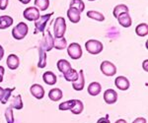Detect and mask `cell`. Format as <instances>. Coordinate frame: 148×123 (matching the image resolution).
Returning <instances> with one entry per match:
<instances>
[{"label": "cell", "instance_id": "37", "mask_svg": "<svg viewBox=\"0 0 148 123\" xmlns=\"http://www.w3.org/2000/svg\"><path fill=\"white\" fill-rule=\"evenodd\" d=\"M4 73H5V69H4V67L3 66H0V83L3 81Z\"/></svg>", "mask_w": 148, "mask_h": 123}, {"label": "cell", "instance_id": "7", "mask_svg": "<svg viewBox=\"0 0 148 123\" xmlns=\"http://www.w3.org/2000/svg\"><path fill=\"white\" fill-rule=\"evenodd\" d=\"M53 41H54V37L51 35V32L47 30V34L44 35V37H42V41H40V44L39 46H40L46 52H47V51L51 50V49L53 48Z\"/></svg>", "mask_w": 148, "mask_h": 123}, {"label": "cell", "instance_id": "20", "mask_svg": "<svg viewBox=\"0 0 148 123\" xmlns=\"http://www.w3.org/2000/svg\"><path fill=\"white\" fill-rule=\"evenodd\" d=\"M13 18L10 16H0V30H5L13 25Z\"/></svg>", "mask_w": 148, "mask_h": 123}, {"label": "cell", "instance_id": "34", "mask_svg": "<svg viewBox=\"0 0 148 123\" xmlns=\"http://www.w3.org/2000/svg\"><path fill=\"white\" fill-rule=\"evenodd\" d=\"M9 0H0V10H5L8 6Z\"/></svg>", "mask_w": 148, "mask_h": 123}, {"label": "cell", "instance_id": "16", "mask_svg": "<svg viewBox=\"0 0 148 123\" xmlns=\"http://www.w3.org/2000/svg\"><path fill=\"white\" fill-rule=\"evenodd\" d=\"M88 94L92 96H96L102 92V86L98 82H92L87 88Z\"/></svg>", "mask_w": 148, "mask_h": 123}, {"label": "cell", "instance_id": "17", "mask_svg": "<svg viewBox=\"0 0 148 123\" xmlns=\"http://www.w3.org/2000/svg\"><path fill=\"white\" fill-rule=\"evenodd\" d=\"M42 80H44V82L46 84L49 85V86H52V85H54L56 83L57 77L51 71H47V72H45L42 74Z\"/></svg>", "mask_w": 148, "mask_h": 123}, {"label": "cell", "instance_id": "1", "mask_svg": "<svg viewBox=\"0 0 148 123\" xmlns=\"http://www.w3.org/2000/svg\"><path fill=\"white\" fill-rule=\"evenodd\" d=\"M66 32V22L63 17H57L53 24L54 39H60L64 37Z\"/></svg>", "mask_w": 148, "mask_h": 123}, {"label": "cell", "instance_id": "22", "mask_svg": "<svg viewBox=\"0 0 148 123\" xmlns=\"http://www.w3.org/2000/svg\"><path fill=\"white\" fill-rule=\"evenodd\" d=\"M63 77L67 82H72L73 83L78 79V77H79V73H78L75 69H73V68H70V69H69L67 72L63 75Z\"/></svg>", "mask_w": 148, "mask_h": 123}, {"label": "cell", "instance_id": "11", "mask_svg": "<svg viewBox=\"0 0 148 123\" xmlns=\"http://www.w3.org/2000/svg\"><path fill=\"white\" fill-rule=\"evenodd\" d=\"M114 85L119 90L121 91H126V90L130 89V81H128L127 78L125 76H118L114 79Z\"/></svg>", "mask_w": 148, "mask_h": 123}, {"label": "cell", "instance_id": "39", "mask_svg": "<svg viewBox=\"0 0 148 123\" xmlns=\"http://www.w3.org/2000/svg\"><path fill=\"white\" fill-rule=\"evenodd\" d=\"M147 63H148V60L147 59H145L144 61H143V63H142V65H143V69H144V71H148V68H147Z\"/></svg>", "mask_w": 148, "mask_h": 123}, {"label": "cell", "instance_id": "3", "mask_svg": "<svg viewBox=\"0 0 148 123\" xmlns=\"http://www.w3.org/2000/svg\"><path fill=\"white\" fill-rule=\"evenodd\" d=\"M85 48L87 50V52H89L90 54L97 55V54L102 52L104 46H103V43L100 41H97V39H89V41H86Z\"/></svg>", "mask_w": 148, "mask_h": 123}, {"label": "cell", "instance_id": "36", "mask_svg": "<svg viewBox=\"0 0 148 123\" xmlns=\"http://www.w3.org/2000/svg\"><path fill=\"white\" fill-rule=\"evenodd\" d=\"M132 123H147V120L144 117H137L136 119L133 120Z\"/></svg>", "mask_w": 148, "mask_h": 123}, {"label": "cell", "instance_id": "28", "mask_svg": "<svg viewBox=\"0 0 148 123\" xmlns=\"http://www.w3.org/2000/svg\"><path fill=\"white\" fill-rule=\"evenodd\" d=\"M128 7L125 5V4H119V5H116V7L114 8V11H113V14H114V18H118L119 15H121V14L123 13H128Z\"/></svg>", "mask_w": 148, "mask_h": 123}, {"label": "cell", "instance_id": "19", "mask_svg": "<svg viewBox=\"0 0 148 123\" xmlns=\"http://www.w3.org/2000/svg\"><path fill=\"white\" fill-rule=\"evenodd\" d=\"M63 96V93L60 89L58 88H54V89H51V91L49 92V100L52 101H58L62 99Z\"/></svg>", "mask_w": 148, "mask_h": 123}, {"label": "cell", "instance_id": "42", "mask_svg": "<svg viewBox=\"0 0 148 123\" xmlns=\"http://www.w3.org/2000/svg\"><path fill=\"white\" fill-rule=\"evenodd\" d=\"M114 123H127V122H126V120L125 119H118Z\"/></svg>", "mask_w": 148, "mask_h": 123}, {"label": "cell", "instance_id": "2", "mask_svg": "<svg viewBox=\"0 0 148 123\" xmlns=\"http://www.w3.org/2000/svg\"><path fill=\"white\" fill-rule=\"evenodd\" d=\"M28 32L29 27L27 24L24 22H20L12 30V37L15 39H17V41H21V39H25V37L28 35Z\"/></svg>", "mask_w": 148, "mask_h": 123}, {"label": "cell", "instance_id": "4", "mask_svg": "<svg viewBox=\"0 0 148 123\" xmlns=\"http://www.w3.org/2000/svg\"><path fill=\"white\" fill-rule=\"evenodd\" d=\"M53 13L45 14L42 16H40V18L37 21H35V32L34 34H38V33H44L46 30L47 24L49 21Z\"/></svg>", "mask_w": 148, "mask_h": 123}, {"label": "cell", "instance_id": "12", "mask_svg": "<svg viewBox=\"0 0 148 123\" xmlns=\"http://www.w3.org/2000/svg\"><path fill=\"white\" fill-rule=\"evenodd\" d=\"M80 15L81 13L79 12V10L76 8H74V7H69L68 10H67V17L68 19L70 20L71 23L73 24H77L80 22Z\"/></svg>", "mask_w": 148, "mask_h": 123}, {"label": "cell", "instance_id": "8", "mask_svg": "<svg viewBox=\"0 0 148 123\" xmlns=\"http://www.w3.org/2000/svg\"><path fill=\"white\" fill-rule=\"evenodd\" d=\"M23 17L27 21H37L40 18V10L35 6L28 7L23 12Z\"/></svg>", "mask_w": 148, "mask_h": 123}, {"label": "cell", "instance_id": "38", "mask_svg": "<svg viewBox=\"0 0 148 123\" xmlns=\"http://www.w3.org/2000/svg\"><path fill=\"white\" fill-rule=\"evenodd\" d=\"M4 94H5V89H3V88H1V87H0V101H1L2 99H3Z\"/></svg>", "mask_w": 148, "mask_h": 123}, {"label": "cell", "instance_id": "32", "mask_svg": "<svg viewBox=\"0 0 148 123\" xmlns=\"http://www.w3.org/2000/svg\"><path fill=\"white\" fill-rule=\"evenodd\" d=\"M4 115H5V119L7 123H14L15 122V119H14V114H13V108L11 106H8V107L5 109V112H4Z\"/></svg>", "mask_w": 148, "mask_h": 123}, {"label": "cell", "instance_id": "27", "mask_svg": "<svg viewBox=\"0 0 148 123\" xmlns=\"http://www.w3.org/2000/svg\"><path fill=\"white\" fill-rule=\"evenodd\" d=\"M53 47L57 50H62V49L67 47V41L65 37H60V39H54L53 41Z\"/></svg>", "mask_w": 148, "mask_h": 123}, {"label": "cell", "instance_id": "10", "mask_svg": "<svg viewBox=\"0 0 148 123\" xmlns=\"http://www.w3.org/2000/svg\"><path fill=\"white\" fill-rule=\"evenodd\" d=\"M30 92L32 94V96L37 99V100H42L45 96V89L40 84L32 85L30 88Z\"/></svg>", "mask_w": 148, "mask_h": 123}, {"label": "cell", "instance_id": "35", "mask_svg": "<svg viewBox=\"0 0 148 123\" xmlns=\"http://www.w3.org/2000/svg\"><path fill=\"white\" fill-rule=\"evenodd\" d=\"M97 123H111V121H110V118H109V115L107 114L106 116L99 118Z\"/></svg>", "mask_w": 148, "mask_h": 123}, {"label": "cell", "instance_id": "40", "mask_svg": "<svg viewBox=\"0 0 148 123\" xmlns=\"http://www.w3.org/2000/svg\"><path fill=\"white\" fill-rule=\"evenodd\" d=\"M4 56V48L2 47V46H0V60L3 58Z\"/></svg>", "mask_w": 148, "mask_h": 123}, {"label": "cell", "instance_id": "31", "mask_svg": "<svg viewBox=\"0 0 148 123\" xmlns=\"http://www.w3.org/2000/svg\"><path fill=\"white\" fill-rule=\"evenodd\" d=\"M69 7H74V8L78 9L80 13H82L85 9V4L83 2V0H71Z\"/></svg>", "mask_w": 148, "mask_h": 123}, {"label": "cell", "instance_id": "9", "mask_svg": "<svg viewBox=\"0 0 148 123\" xmlns=\"http://www.w3.org/2000/svg\"><path fill=\"white\" fill-rule=\"evenodd\" d=\"M103 98H104V101L106 103L114 105V103H116L118 101V93L113 89H108L105 91Z\"/></svg>", "mask_w": 148, "mask_h": 123}, {"label": "cell", "instance_id": "41", "mask_svg": "<svg viewBox=\"0 0 148 123\" xmlns=\"http://www.w3.org/2000/svg\"><path fill=\"white\" fill-rule=\"evenodd\" d=\"M19 1L22 4H24V5H27V4H29L31 2V0H19Z\"/></svg>", "mask_w": 148, "mask_h": 123}, {"label": "cell", "instance_id": "23", "mask_svg": "<svg viewBox=\"0 0 148 123\" xmlns=\"http://www.w3.org/2000/svg\"><path fill=\"white\" fill-rule=\"evenodd\" d=\"M83 110H84V103H83V101L80 100H75V103H74L70 111L75 115H79L83 112Z\"/></svg>", "mask_w": 148, "mask_h": 123}, {"label": "cell", "instance_id": "33", "mask_svg": "<svg viewBox=\"0 0 148 123\" xmlns=\"http://www.w3.org/2000/svg\"><path fill=\"white\" fill-rule=\"evenodd\" d=\"M15 89L16 88H7L5 89V94H4V96H3V99H2V101H1V103L2 105H6L7 103L9 101V100L11 99V94H12V92H14L15 91Z\"/></svg>", "mask_w": 148, "mask_h": 123}, {"label": "cell", "instance_id": "30", "mask_svg": "<svg viewBox=\"0 0 148 123\" xmlns=\"http://www.w3.org/2000/svg\"><path fill=\"white\" fill-rule=\"evenodd\" d=\"M75 103V100H69L66 101H63L58 106V109L61 110V111H65V110H70L72 108V106Z\"/></svg>", "mask_w": 148, "mask_h": 123}, {"label": "cell", "instance_id": "6", "mask_svg": "<svg viewBox=\"0 0 148 123\" xmlns=\"http://www.w3.org/2000/svg\"><path fill=\"white\" fill-rule=\"evenodd\" d=\"M100 70H101V72L107 77H112L116 74V65L108 60H105L101 63V65H100Z\"/></svg>", "mask_w": 148, "mask_h": 123}, {"label": "cell", "instance_id": "5", "mask_svg": "<svg viewBox=\"0 0 148 123\" xmlns=\"http://www.w3.org/2000/svg\"><path fill=\"white\" fill-rule=\"evenodd\" d=\"M67 54L73 60H78L82 57V47L77 42H72L67 46Z\"/></svg>", "mask_w": 148, "mask_h": 123}, {"label": "cell", "instance_id": "25", "mask_svg": "<svg viewBox=\"0 0 148 123\" xmlns=\"http://www.w3.org/2000/svg\"><path fill=\"white\" fill-rule=\"evenodd\" d=\"M39 68H45L47 66V52L39 46V62H38Z\"/></svg>", "mask_w": 148, "mask_h": 123}, {"label": "cell", "instance_id": "26", "mask_svg": "<svg viewBox=\"0 0 148 123\" xmlns=\"http://www.w3.org/2000/svg\"><path fill=\"white\" fill-rule=\"evenodd\" d=\"M87 17L90 18V19H93L95 21H98V22H104L105 21V16L103 15L102 13L98 11H93V10H90L87 12Z\"/></svg>", "mask_w": 148, "mask_h": 123}, {"label": "cell", "instance_id": "18", "mask_svg": "<svg viewBox=\"0 0 148 123\" xmlns=\"http://www.w3.org/2000/svg\"><path fill=\"white\" fill-rule=\"evenodd\" d=\"M9 101H11L9 106H11L13 109L15 108V109H17V110H20L24 107V103H23V100H22L21 94H17L16 96H13V98L10 99Z\"/></svg>", "mask_w": 148, "mask_h": 123}, {"label": "cell", "instance_id": "43", "mask_svg": "<svg viewBox=\"0 0 148 123\" xmlns=\"http://www.w3.org/2000/svg\"><path fill=\"white\" fill-rule=\"evenodd\" d=\"M88 1H95V0H88Z\"/></svg>", "mask_w": 148, "mask_h": 123}, {"label": "cell", "instance_id": "14", "mask_svg": "<svg viewBox=\"0 0 148 123\" xmlns=\"http://www.w3.org/2000/svg\"><path fill=\"white\" fill-rule=\"evenodd\" d=\"M6 64L9 69L16 70V69H18L19 65H20V59H19V57L16 54H10V55H8V57H7Z\"/></svg>", "mask_w": 148, "mask_h": 123}, {"label": "cell", "instance_id": "21", "mask_svg": "<svg viewBox=\"0 0 148 123\" xmlns=\"http://www.w3.org/2000/svg\"><path fill=\"white\" fill-rule=\"evenodd\" d=\"M56 66H57V69H58L59 72L62 73L63 75L71 68V64L67 60H65V59H60V60L57 61Z\"/></svg>", "mask_w": 148, "mask_h": 123}, {"label": "cell", "instance_id": "15", "mask_svg": "<svg viewBox=\"0 0 148 123\" xmlns=\"http://www.w3.org/2000/svg\"><path fill=\"white\" fill-rule=\"evenodd\" d=\"M118 22L119 24L123 28H130L132 24V21H131V17L128 13H123L121 15L118 16Z\"/></svg>", "mask_w": 148, "mask_h": 123}, {"label": "cell", "instance_id": "13", "mask_svg": "<svg viewBox=\"0 0 148 123\" xmlns=\"http://www.w3.org/2000/svg\"><path fill=\"white\" fill-rule=\"evenodd\" d=\"M85 87V76H84V71H79V77L75 82L72 83V88L77 92H80L84 89Z\"/></svg>", "mask_w": 148, "mask_h": 123}, {"label": "cell", "instance_id": "24", "mask_svg": "<svg viewBox=\"0 0 148 123\" xmlns=\"http://www.w3.org/2000/svg\"><path fill=\"white\" fill-rule=\"evenodd\" d=\"M135 34H136L138 37H146L148 35V25L146 23H141L139 25L136 26L135 28Z\"/></svg>", "mask_w": 148, "mask_h": 123}, {"label": "cell", "instance_id": "29", "mask_svg": "<svg viewBox=\"0 0 148 123\" xmlns=\"http://www.w3.org/2000/svg\"><path fill=\"white\" fill-rule=\"evenodd\" d=\"M35 7L40 11H46L49 7V0H35Z\"/></svg>", "mask_w": 148, "mask_h": 123}]
</instances>
